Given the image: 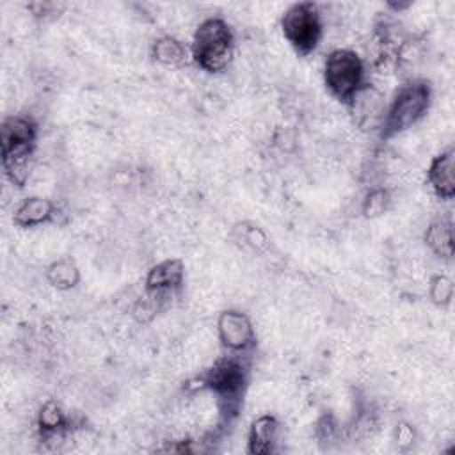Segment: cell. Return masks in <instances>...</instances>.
Returning <instances> with one entry per match:
<instances>
[{
	"label": "cell",
	"instance_id": "cell-8",
	"mask_svg": "<svg viewBox=\"0 0 455 455\" xmlns=\"http://www.w3.org/2000/svg\"><path fill=\"white\" fill-rule=\"evenodd\" d=\"M355 123L363 128V130H380L382 119H384V112H386V101H384V94L370 85L364 84L359 92L352 98V101L348 103Z\"/></svg>",
	"mask_w": 455,
	"mask_h": 455
},
{
	"label": "cell",
	"instance_id": "cell-4",
	"mask_svg": "<svg viewBox=\"0 0 455 455\" xmlns=\"http://www.w3.org/2000/svg\"><path fill=\"white\" fill-rule=\"evenodd\" d=\"M323 80L331 94L348 105L364 82V60L350 48L332 50L323 64Z\"/></svg>",
	"mask_w": 455,
	"mask_h": 455
},
{
	"label": "cell",
	"instance_id": "cell-1",
	"mask_svg": "<svg viewBox=\"0 0 455 455\" xmlns=\"http://www.w3.org/2000/svg\"><path fill=\"white\" fill-rule=\"evenodd\" d=\"M430 101L432 89L425 78H409L403 82L386 107L380 124L382 139H391L416 124L427 114Z\"/></svg>",
	"mask_w": 455,
	"mask_h": 455
},
{
	"label": "cell",
	"instance_id": "cell-15",
	"mask_svg": "<svg viewBox=\"0 0 455 455\" xmlns=\"http://www.w3.org/2000/svg\"><path fill=\"white\" fill-rule=\"evenodd\" d=\"M153 57L165 66H176V64H181L188 57V50L176 37L164 36L155 41Z\"/></svg>",
	"mask_w": 455,
	"mask_h": 455
},
{
	"label": "cell",
	"instance_id": "cell-10",
	"mask_svg": "<svg viewBox=\"0 0 455 455\" xmlns=\"http://www.w3.org/2000/svg\"><path fill=\"white\" fill-rule=\"evenodd\" d=\"M183 263L181 259H165L155 265L146 277V291L169 295L183 283Z\"/></svg>",
	"mask_w": 455,
	"mask_h": 455
},
{
	"label": "cell",
	"instance_id": "cell-20",
	"mask_svg": "<svg viewBox=\"0 0 455 455\" xmlns=\"http://www.w3.org/2000/svg\"><path fill=\"white\" fill-rule=\"evenodd\" d=\"M414 439V434H412V428L405 423H402L398 428H396V443L398 444H411Z\"/></svg>",
	"mask_w": 455,
	"mask_h": 455
},
{
	"label": "cell",
	"instance_id": "cell-5",
	"mask_svg": "<svg viewBox=\"0 0 455 455\" xmlns=\"http://www.w3.org/2000/svg\"><path fill=\"white\" fill-rule=\"evenodd\" d=\"M281 30L297 53L309 55L316 50L323 30L318 5L313 2L291 4L281 18Z\"/></svg>",
	"mask_w": 455,
	"mask_h": 455
},
{
	"label": "cell",
	"instance_id": "cell-19",
	"mask_svg": "<svg viewBox=\"0 0 455 455\" xmlns=\"http://www.w3.org/2000/svg\"><path fill=\"white\" fill-rule=\"evenodd\" d=\"M245 242L251 243L254 249H263L267 245V236L259 228H249L245 233Z\"/></svg>",
	"mask_w": 455,
	"mask_h": 455
},
{
	"label": "cell",
	"instance_id": "cell-11",
	"mask_svg": "<svg viewBox=\"0 0 455 455\" xmlns=\"http://www.w3.org/2000/svg\"><path fill=\"white\" fill-rule=\"evenodd\" d=\"M55 215V204L46 197H27L14 210L12 222L20 228H34L44 222H50Z\"/></svg>",
	"mask_w": 455,
	"mask_h": 455
},
{
	"label": "cell",
	"instance_id": "cell-14",
	"mask_svg": "<svg viewBox=\"0 0 455 455\" xmlns=\"http://www.w3.org/2000/svg\"><path fill=\"white\" fill-rule=\"evenodd\" d=\"M46 277L57 290H69L78 284L80 270L71 258H60L48 267Z\"/></svg>",
	"mask_w": 455,
	"mask_h": 455
},
{
	"label": "cell",
	"instance_id": "cell-7",
	"mask_svg": "<svg viewBox=\"0 0 455 455\" xmlns=\"http://www.w3.org/2000/svg\"><path fill=\"white\" fill-rule=\"evenodd\" d=\"M217 331L220 343L233 354L247 352L256 345V334L252 322L242 311L228 309L219 315Z\"/></svg>",
	"mask_w": 455,
	"mask_h": 455
},
{
	"label": "cell",
	"instance_id": "cell-13",
	"mask_svg": "<svg viewBox=\"0 0 455 455\" xmlns=\"http://www.w3.org/2000/svg\"><path fill=\"white\" fill-rule=\"evenodd\" d=\"M425 242L430 247V251L441 258H451L453 256V229L451 222L448 220H435L427 228Z\"/></svg>",
	"mask_w": 455,
	"mask_h": 455
},
{
	"label": "cell",
	"instance_id": "cell-16",
	"mask_svg": "<svg viewBox=\"0 0 455 455\" xmlns=\"http://www.w3.org/2000/svg\"><path fill=\"white\" fill-rule=\"evenodd\" d=\"M39 428L46 435H55L59 430L64 428L66 425V414L62 407L55 400H48L43 403L37 418Z\"/></svg>",
	"mask_w": 455,
	"mask_h": 455
},
{
	"label": "cell",
	"instance_id": "cell-9",
	"mask_svg": "<svg viewBox=\"0 0 455 455\" xmlns=\"http://www.w3.org/2000/svg\"><path fill=\"white\" fill-rule=\"evenodd\" d=\"M453 148L434 156L430 167L427 171V180L434 190V194L441 199H451L455 194V178H453Z\"/></svg>",
	"mask_w": 455,
	"mask_h": 455
},
{
	"label": "cell",
	"instance_id": "cell-17",
	"mask_svg": "<svg viewBox=\"0 0 455 455\" xmlns=\"http://www.w3.org/2000/svg\"><path fill=\"white\" fill-rule=\"evenodd\" d=\"M451 297H453L451 279L446 277V275H435L430 281V299H432V302H435L439 306H444L451 300Z\"/></svg>",
	"mask_w": 455,
	"mask_h": 455
},
{
	"label": "cell",
	"instance_id": "cell-12",
	"mask_svg": "<svg viewBox=\"0 0 455 455\" xmlns=\"http://www.w3.org/2000/svg\"><path fill=\"white\" fill-rule=\"evenodd\" d=\"M279 421L270 416H259L252 421L249 430V451L251 453H270L274 450V443L277 441Z\"/></svg>",
	"mask_w": 455,
	"mask_h": 455
},
{
	"label": "cell",
	"instance_id": "cell-18",
	"mask_svg": "<svg viewBox=\"0 0 455 455\" xmlns=\"http://www.w3.org/2000/svg\"><path fill=\"white\" fill-rule=\"evenodd\" d=\"M386 204H387V192L382 188L371 190L364 199V213L368 217H377V215L384 213Z\"/></svg>",
	"mask_w": 455,
	"mask_h": 455
},
{
	"label": "cell",
	"instance_id": "cell-2",
	"mask_svg": "<svg viewBox=\"0 0 455 455\" xmlns=\"http://www.w3.org/2000/svg\"><path fill=\"white\" fill-rule=\"evenodd\" d=\"M37 139L36 123L25 116H9L2 123V164L7 178L23 187L28 176V160Z\"/></svg>",
	"mask_w": 455,
	"mask_h": 455
},
{
	"label": "cell",
	"instance_id": "cell-3",
	"mask_svg": "<svg viewBox=\"0 0 455 455\" xmlns=\"http://www.w3.org/2000/svg\"><path fill=\"white\" fill-rule=\"evenodd\" d=\"M235 50V36L222 18H206L194 32L190 44L192 60L208 73L228 68Z\"/></svg>",
	"mask_w": 455,
	"mask_h": 455
},
{
	"label": "cell",
	"instance_id": "cell-6",
	"mask_svg": "<svg viewBox=\"0 0 455 455\" xmlns=\"http://www.w3.org/2000/svg\"><path fill=\"white\" fill-rule=\"evenodd\" d=\"M203 384L231 407L238 403L245 389L247 370L240 359L224 357L204 371Z\"/></svg>",
	"mask_w": 455,
	"mask_h": 455
}]
</instances>
